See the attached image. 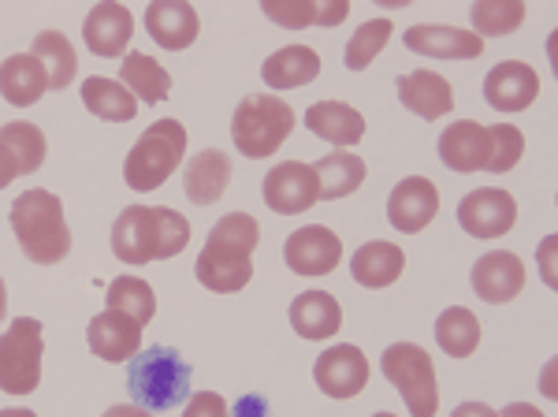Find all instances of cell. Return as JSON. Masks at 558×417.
Segmentation results:
<instances>
[{
  "label": "cell",
  "mask_w": 558,
  "mask_h": 417,
  "mask_svg": "<svg viewBox=\"0 0 558 417\" xmlns=\"http://www.w3.org/2000/svg\"><path fill=\"white\" fill-rule=\"evenodd\" d=\"M268 414V403L260 395H246L235 403V417H265Z\"/></svg>",
  "instance_id": "f35d334b"
},
{
  "label": "cell",
  "mask_w": 558,
  "mask_h": 417,
  "mask_svg": "<svg viewBox=\"0 0 558 417\" xmlns=\"http://www.w3.org/2000/svg\"><path fill=\"white\" fill-rule=\"evenodd\" d=\"M373 417H395V414H373Z\"/></svg>",
  "instance_id": "bcb514c9"
},
{
  "label": "cell",
  "mask_w": 558,
  "mask_h": 417,
  "mask_svg": "<svg viewBox=\"0 0 558 417\" xmlns=\"http://www.w3.org/2000/svg\"><path fill=\"white\" fill-rule=\"evenodd\" d=\"M436 343L451 358H470L481 343V321L465 310V306H451V310L439 313L436 321Z\"/></svg>",
  "instance_id": "d6a6232c"
},
{
  "label": "cell",
  "mask_w": 558,
  "mask_h": 417,
  "mask_svg": "<svg viewBox=\"0 0 558 417\" xmlns=\"http://www.w3.org/2000/svg\"><path fill=\"white\" fill-rule=\"evenodd\" d=\"M484 97L495 112H525L529 105L539 97V79L529 63L521 60H502L495 63L484 79Z\"/></svg>",
  "instance_id": "9a60e30c"
},
{
  "label": "cell",
  "mask_w": 558,
  "mask_h": 417,
  "mask_svg": "<svg viewBox=\"0 0 558 417\" xmlns=\"http://www.w3.org/2000/svg\"><path fill=\"white\" fill-rule=\"evenodd\" d=\"M525 287V265H521L518 253L510 250H492L484 253L473 265V291L492 306L514 302Z\"/></svg>",
  "instance_id": "2e32d148"
},
{
  "label": "cell",
  "mask_w": 558,
  "mask_h": 417,
  "mask_svg": "<svg viewBox=\"0 0 558 417\" xmlns=\"http://www.w3.org/2000/svg\"><path fill=\"white\" fill-rule=\"evenodd\" d=\"M131 38H134V15L123 4H112V0H108V4L89 8V15L83 23V41L89 52L112 60L128 49Z\"/></svg>",
  "instance_id": "ac0fdd59"
},
{
  "label": "cell",
  "mask_w": 558,
  "mask_h": 417,
  "mask_svg": "<svg viewBox=\"0 0 558 417\" xmlns=\"http://www.w3.org/2000/svg\"><path fill=\"white\" fill-rule=\"evenodd\" d=\"M0 146L12 150V157L20 160L23 176L38 171L41 160H45V134H41L38 123H26V120L4 123V127H0Z\"/></svg>",
  "instance_id": "e575fe53"
},
{
  "label": "cell",
  "mask_w": 558,
  "mask_h": 417,
  "mask_svg": "<svg viewBox=\"0 0 558 417\" xmlns=\"http://www.w3.org/2000/svg\"><path fill=\"white\" fill-rule=\"evenodd\" d=\"M407 269V253H402L395 242H384V239H373L365 247H357V253L350 258V272L354 279L368 291H380V287L395 284Z\"/></svg>",
  "instance_id": "484cf974"
},
{
  "label": "cell",
  "mask_w": 558,
  "mask_h": 417,
  "mask_svg": "<svg viewBox=\"0 0 558 417\" xmlns=\"http://www.w3.org/2000/svg\"><path fill=\"white\" fill-rule=\"evenodd\" d=\"M15 176H23V171H20V160L12 157V150L0 146V190H4L8 183H12Z\"/></svg>",
  "instance_id": "ab89813d"
},
{
  "label": "cell",
  "mask_w": 558,
  "mask_h": 417,
  "mask_svg": "<svg viewBox=\"0 0 558 417\" xmlns=\"http://www.w3.org/2000/svg\"><path fill=\"white\" fill-rule=\"evenodd\" d=\"M525 153V134L514 123L484 127L476 120L451 123L439 134V160L451 171H510Z\"/></svg>",
  "instance_id": "3957f363"
},
{
  "label": "cell",
  "mask_w": 558,
  "mask_h": 417,
  "mask_svg": "<svg viewBox=\"0 0 558 417\" xmlns=\"http://www.w3.org/2000/svg\"><path fill=\"white\" fill-rule=\"evenodd\" d=\"M12 231L34 265H57L71 253V231L64 205L52 190H26L12 202Z\"/></svg>",
  "instance_id": "277c9868"
},
{
  "label": "cell",
  "mask_w": 558,
  "mask_h": 417,
  "mask_svg": "<svg viewBox=\"0 0 558 417\" xmlns=\"http://www.w3.org/2000/svg\"><path fill=\"white\" fill-rule=\"evenodd\" d=\"M120 83L131 90L134 102L157 105V102H165L168 90H172V75H168L149 52H128L120 63Z\"/></svg>",
  "instance_id": "f1b7e54d"
},
{
  "label": "cell",
  "mask_w": 558,
  "mask_h": 417,
  "mask_svg": "<svg viewBox=\"0 0 558 417\" xmlns=\"http://www.w3.org/2000/svg\"><path fill=\"white\" fill-rule=\"evenodd\" d=\"M313 171H317L320 198H328V202L354 194L365 183V160L357 153H324L317 165H313Z\"/></svg>",
  "instance_id": "4dcf8cb0"
},
{
  "label": "cell",
  "mask_w": 558,
  "mask_h": 417,
  "mask_svg": "<svg viewBox=\"0 0 558 417\" xmlns=\"http://www.w3.org/2000/svg\"><path fill=\"white\" fill-rule=\"evenodd\" d=\"M183 417H228V403H223V395H216V392H194L186 398Z\"/></svg>",
  "instance_id": "74e56055"
},
{
  "label": "cell",
  "mask_w": 558,
  "mask_h": 417,
  "mask_svg": "<svg viewBox=\"0 0 558 417\" xmlns=\"http://www.w3.org/2000/svg\"><path fill=\"white\" fill-rule=\"evenodd\" d=\"M399 102L410 108V112H417L421 120H444L447 112L454 108V86L447 83L439 71H410V75H399Z\"/></svg>",
  "instance_id": "ffe728a7"
},
{
  "label": "cell",
  "mask_w": 558,
  "mask_h": 417,
  "mask_svg": "<svg viewBox=\"0 0 558 417\" xmlns=\"http://www.w3.org/2000/svg\"><path fill=\"white\" fill-rule=\"evenodd\" d=\"M101 417H149L142 406H108Z\"/></svg>",
  "instance_id": "7bdbcfd3"
},
{
  "label": "cell",
  "mask_w": 558,
  "mask_h": 417,
  "mask_svg": "<svg viewBox=\"0 0 558 417\" xmlns=\"http://www.w3.org/2000/svg\"><path fill=\"white\" fill-rule=\"evenodd\" d=\"M183 153H186V127L183 123H179V120L153 123L149 131L134 142V150L128 153L123 179H128L131 190L149 194V190L165 187L168 179H172V171L179 168Z\"/></svg>",
  "instance_id": "52a82bcc"
},
{
  "label": "cell",
  "mask_w": 558,
  "mask_h": 417,
  "mask_svg": "<svg viewBox=\"0 0 558 417\" xmlns=\"http://www.w3.org/2000/svg\"><path fill=\"white\" fill-rule=\"evenodd\" d=\"M83 105L108 123H128L138 112V102L131 97V90L120 79H101V75L83 83Z\"/></svg>",
  "instance_id": "f546056e"
},
{
  "label": "cell",
  "mask_w": 558,
  "mask_h": 417,
  "mask_svg": "<svg viewBox=\"0 0 558 417\" xmlns=\"http://www.w3.org/2000/svg\"><path fill=\"white\" fill-rule=\"evenodd\" d=\"M291 324L302 339H328L343 329V310L328 291H305L291 302Z\"/></svg>",
  "instance_id": "4316f807"
},
{
  "label": "cell",
  "mask_w": 558,
  "mask_h": 417,
  "mask_svg": "<svg viewBox=\"0 0 558 417\" xmlns=\"http://www.w3.org/2000/svg\"><path fill=\"white\" fill-rule=\"evenodd\" d=\"M34 57L41 60L45 75H49V90H64L75 83L78 60H75L71 41L60 31H41L38 38H34Z\"/></svg>",
  "instance_id": "1f68e13d"
},
{
  "label": "cell",
  "mask_w": 558,
  "mask_h": 417,
  "mask_svg": "<svg viewBox=\"0 0 558 417\" xmlns=\"http://www.w3.org/2000/svg\"><path fill=\"white\" fill-rule=\"evenodd\" d=\"M231 183V157L223 150H202L183 171V190L197 205H213Z\"/></svg>",
  "instance_id": "d4e9b609"
},
{
  "label": "cell",
  "mask_w": 558,
  "mask_h": 417,
  "mask_svg": "<svg viewBox=\"0 0 558 417\" xmlns=\"http://www.w3.org/2000/svg\"><path fill=\"white\" fill-rule=\"evenodd\" d=\"M451 417H499L488 403H462Z\"/></svg>",
  "instance_id": "60d3db41"
},
{
  "label": "cell",
  "mask_w": 558,
  "mask_h": 417,
  "mask_svg": "<svg viewBox=\"0 0 558 417\" xmlns=\"http://www.w3.org/2000/svg\"><path fill=\"white\" fill-rule=\"evenodd\" d=\"M41 321L15 317L0 335V392L31 395L41 384Z\"/></svg>",
  "instance_id": "9c48e42d"
},
{
  "label": "cell",
  "mask_w": 558,
  "mask_h": 417,
  "mask_svg": "<svg viewBox=\"0 0 558 417\" xmlns=\"http://www.w3.org/2000/svg\"><path fill=\"white\" fill-rule=\"evenodd\" d=\"M0 417H38L34 410H20V406H12V410H0Z\"/></svg>",
  "instance_id": "ee69618b"
},
{
  "label": "cell",
  "mask_w": 558,
  "mask_h": 417,
  "mask_svg": "<svg viewBox=\"0 0 558 417\" xmlns=\"http://www.w3.org/2000/svg\"><path fill=\"white\" fill-rule=\"evenodd\" d=\"M294 131V108L276 94H250L231 116V139L242 157H272Z\"/></svg>",
  "instance_id": "8992f818"
},
{
  "label": "cell",
  "mask_w": 558,
  "mask_h": 417,
  "mask_svg": "<svg viewBox=\"0 0 558 417\" xmlns=\"http://www.w3.org/2000/svg\"><path fill=\"white\" fill-rule=\"evenodd\" d=\"M313 380L324 395L331 398H354L368 384V361L354 343H336L317 358Z\"/></svg>",
  "instance_id": "4fadbf2b"
},
{
  "label": "cell",
  "mask_w": 558,
  "mask_h": 417,
  "mask_svg": "<svg viewBox=\"0 0 558 417\" xmlns=\"http://www.w3.org/2000/svg\"><path fill=\"white\" fill-rule=\"evenodd\" d=\"M8 310V291H4V279H0V317Z\"/></svg>",
  "instance_id": "f6af8a7d"
},
{
  "label": "cell",
  "mask_w": 558,
  "mask_h": 417,
  "mask_svg": "<svg viewBox=\"0 0 558 417\" xmlns=\"http://www.w3.org/2000/svg\"><path fill=\"white\" fill-rule=\"evenodd\" d=\"M191 366L179 358L175 347H157L138 350L128 361V392L134 406H142L146 414H165L175 410L186 395H191Z\"/></svg>",
  "instance_id": "5b68a950"
},
{
  "label": "cell",
  "mask_w": 558,
  "mask_h": 417,
  "mask_svg": "<svg viewBox=\"0 0 558 417\" xmlns=\"http://www.w3.org/2000/svg\"><path fill=\"white\" fill-rule=\"evenodd\" d=\"M499 417H544V414H539L533 403H510Z\"/></svg>",
  "instance_id": "b9f144b4"
},
{
  "label": "cell",
  "mask_w": 558,
  "mask_h": 417,
  "mask_svg": "<svg viewBox=\"0 0 558 417\" xmlns=\"http://www.w3.org/2000/svg\"><path fill=\"white\" fill-rule=\"evenodd\" d=\"M191 242V221L168 205H131L112 224V253L128 265L168 261Z\"/></svg>",
  "instance_id": "7a4b0ae2"
},
{
  "label": "cell",
  "mask_w": 558,
  "mask_h": 417,
  "mask_svg": "<svg viewBox=\"0 0 558 417\" xmlns=\"http://www.w3.org/2000/svg\"><path fill=\"white\" fill-rule=\"evenodd\" d=\"M402 41H407V49L436 60H476L484 52V38H476L470 31H458V26H436V23L410 26L402 34Z\"/></svg>",
  "instance_id": "d6986e66"
},
{
  "label": "cell",
  "mask_w": 558,
  "mask_h": 417,
  "mask_svg": "<svg viewBox=\"0 0 558 417\" xmlns=\"http://www.w3.org/2000/svg\"><path fill=\"white\" fill-rule=\"evenodd\" d=\"M260 242V228L250 213H228L213 224L205 250L197 253V279L216 295L242 291L254 276V250Z\"/></svg>",
  "instance_id": "6da1fadb"
},
{
  "label": "cell",
  "mask_w": 558,
  "mask_h": 417,
  "mask_svg": "<svg viewBox=\"0 0 558 417\" xmlns=\"http://www.w3.org/2000/svg\"><path fill=\"white\" fill-rule=\"evenodd\" d=\"M49 90V75H45L41 60L34 52H15L0 63V94L8 105L31 108L41 102V94Z\"/></svg>",
  "instance_id": "603a6c76"
},
{
  "label": "cell",
  "mask_w": 558,
  "mask_h": 417,
  "mask_svg": "<svg viewBox=\"0 0 558 417\" xmlns=\"http://www.w3.org/2000/svg\"><path fill=\"white\" fill-rule=\"evenodd\" d=\"M439 213V190L425 176H410L387 198V216H391L395 231L402 235H417L425 231Z\"/></svg>",
  "instance_id": "5bb4252c"
},
{
  "label": "cell",
  "mask_w": 558,
  "mask_h": 417,
  "mask_svg": "<svg viewBox=\"0 0 558 417\" xmlns=\"http://www.w3.org/2000/svg\"><path fill=\"white\" fill-rule=\"evenodd\" d=\"M260 194H265V205L279 216H294L305 213L320 202V183L313 165H302V160H283L260 179Z\"/></svg>",
  "instance_id": "30bf717a"
},
{
  "label": "cell",
  "mask_w": 558,
  "mask_h": 417,
  "mask_svg": "<svg viewBox=\"0 0 558 417\" xmlns=\"http://www.w3.org/2000/svg\"><path fill=\"white\" fill-rule=\"evenodd\" d=\"M105 302H108V310L128 313L131 321H138V324L153 321V313H157V295H153V287L146 284V279H138V276L112 279V284H108Z\"/></svg>",
  "instance_id": "836d02e7"
},
{
  "label": "cell",
  "mask_w": 558,
  "mask_h": 417,
  "mask_svg": "<svg viewBox=\"0 0 558 417\" xmlns=\"http://www.w3.org/2000/svg\"><path fill=\"white\" fill-rule=\"evenodd\" d=\"M86 339L97 358L120 366V361H131L142 350V324L131 321V317L120 310H105L89 321Z\"/></svg>",
  "instance_id": "e0dca14e"
},
{
  "label": "cell",
  "mask_w": 558,
  "mask_h": 417,
  "mask_svg": "<svg viewBox=\"0 0 558 417\" xmlns=\"http://www.w3.org/2000/svg\"><path fill=\"white\" fill-rule=\"evenodd\" d=\"M470 20L476 26V38L492 34V38H507L525 23V4L521 0H481L470 8Z\"/></svg>",
  "instance_id": "d590c367"
},
{
  "label": "cell",
  "mask_w": 558,
  "mask_h": 417,
  "mask_svg": "<svg viewBox=\"0 0 558 417\" xmlns=\"http://www.w3.org/2000/svg\"><path fill=\"white\" fill-rule=\"evenodd\" d=\"M260 75H265L268 90L305 86L320 75V57H317V49H310V45H287V49L272 52V57L265 60Z\"/></svg>",
  "instance_id": "83f0119b"
},
{
  "label": "cell",
  "mask_w": 558,
  "mask_h": 417,
  "mask_svg": "<svg viewBox=\"0 0 558 417\" xmlns=\"http://www.w3.org/2000/svg\"><path fill=\"white\" fill-rule=\"evenodd\" d=\"M518 221V202L514 194L499 187H484V190H473V194L462 198L458 205V224H462L465 235L473 239H499L514 228Z\"/></svg>",
  "instance_id": "8fae6325"
},
{
  "label": "cell",
  "mask_w": 558,
  "mask_h": 417,
  "mask_svg": "<svg viewBox=\"0 0 558 417\" xmlns=\"http://www.w3.org/2000/svg\"><path fill=\"white\" fill-rule=\"evenodd\" d=\"M260 12L283 31H302V26H339L350 15L347 0H265Z\"/></svg>",
  "instance_id": "7402d4cb"
},
{
  "label": "cell",
  "mask_w": 558,
  "mask_h": 417,
  "mask_svg": "<svg viewBox=\"0 0 558 417\" xmlns=\"http://www.w3.org/2000/svg\"><path fill=\"white\" fill-rule=\"evenodd\" d=\"M146 26L153 34V41L168 52H179V49H191L197 41V12L194 4H183V0H157V4L146 8Z\"/></svg>",
  "instance_id": "44dd1931"
},
{
  "label": "cell",
  "mask_w": 558,
  "mask_h": 417,
  "mask_svg": "<svg viewBox=\"0 0 558 417\" xmlns=\"http://www.w3.org/2000/svg\"><path fill=\"white\" fill-rule=\"evenodd\" d=\"M305 127L331 146H354L365 134V116L347 102H317L305 108Z\"/></svg>",
  "instance_id": "cb8c5ba5"
},
{
  "label": "cell",
  "mask_w": 558,
  "mask_h": 417,
  "mask_svg": "<svg viewBox=\"0 0 558 417\" xmlns=\"http://www.w3.org/2000/svg\"><path fill=\"white\" fill-rule=\"evenodd\" d=\"M283 261L299 276H328L343 261V242L324 224H310V228H299L283 242Z\"/></svg>",
  "instance_id": "7c38bea8"
},
{
  "label": "cell",
  "mask_w": 558,
  "mask_h": 417,
  "mask_svg": "<svg viewBox=\"0 0 558 417\" xmlns=\"http://www.w3.org/2000/svg\"><path fill=\"white\" fill-rule=\"evenodd\" d=\"M384 377L399 388L402 403L413 417H436L439 410V384L436 366L417 343H391L380 358Z\"/></svg>",
  "instance_id": "ba28073f"
},
{
  "label": "cell",
  "mask_w": 558,
  "mask_h": 417,
  "mask_svg": "<svg viewBox=\"0 0 558 417\" xmlns=\"http://www.w3.org/2000/svg\"><path fill=\"white\" fill-rule=\"evenodd\" d=\"M391 38V20H368L357 26V34L347 41V52H343V63L350 71H365L368 63L380 57V49Z\"/></svg>",
  "instance_id": "8d00e7d4"
}]
</instances>
